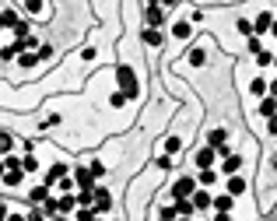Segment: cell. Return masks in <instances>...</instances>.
I'll use <instances>...</instances> for the list:
<instances>
[{"mask_svg":"<svg viewBox=\"0 0 277 221\" xmlns=\"http://www.w3.org/2000/svg\"><path fill=\"white\" fill-rule=\"evenodd\" d=\"M116 81H119V91L126 95V99H137L140 88H137V74L130 70V67H116Z\"/></svg>","mask_w":277,"mask_h":221,"instance_id":"6da1fadb","label":"cell"},{"mask_svg":"<svg viewBox=\"0 0 277 221\" xmlns=\"http://www.w3.org/2000/svg\"><path fill=\"white\" fill-rule=\"evenodd\" d=\"M193 193H197V179H193V176H179V179L172 182V197H176V200H190Z\"/></svg>","mask_w":277,"mask_h":221,"instance_id":"7a4b0ae2","label":"cell"},{"mask_svg":"<svg viewBox=\"0 0 277 221\" xmlns=\"http://www.w3.org/2000/svg\"><path fill=\"white\" fill-rule=\"evenodd\" d=\"M144 21H147V28H161V25H165V7H161V4H147Z\"/></svg>","mask_w":277,"mask_h":221,"instance_id":"3957f363","label":"cell"},{"mask_svg":"<svg viewBox=\"0 0 277 221\" xmlns=\"http://www.w3.org/2000/svg\"><path fill=\"white\" fill-rule=\"evenodd\" d=\"M113 211V197L105 186H95V214H109Z\"/></svg>","mask_w":277,"mask_h":221,"instance_id":"277c9868","label":"cell"},{"mask_svg":"<svg viewBox=\"0 0 277 221\" xmlns=\"http://www.w3.org/2000/svg\"><path fill=\"white\" fill-rule=\"evenodd\" d=\"M74 182H78V190H88V193H91V190H95V176H91V169H74Z\"/></svg>","mask_w":277,"mask_h":221,"instance_id":"5b68a950","label":"cell"},{"mask_svg":"<svg viewBox=\"0 0 277 221\" xmlns=\"http://www.w3.org/2000/svg\"><path fill=\"white\" fill-rule=\"evenodd\" d=\"M211 207H214L218 214H228V211L235 207V197H232V193H218V197H214V204H211Z\"/></svg>","mask_w":277,"mask_h":221,"instance_id":"8992f818","label":"cell"},{"mask_svg":"<svg viewBox=\"0 0 277 221\" xmlns=\"http://www.w3.org/2000/svg\"><path fill=\"white\" fill-rule=\"evenodd\" d=\"M214 158H218V151H214V148H200V151H197V169H211Z\"/></svg>","mask_w":277,"mask_h":221,"instance_id":"52a82bcc","label":"cell"},{"mask_svg":"<svg viewBox=\"0 0 277 221\" xmlns=\"http://www.w3.org/2000/svg\"><path fill=\"white\" fill-rule=\"evenodd\" d=\"M270 25H274V14H270V11L256 14V21H253V35H256V32H270Z\"/></svg>","mask_w":277,"mask_h":221,"instance_id":"ba28073f","label":"cell"},{"mask_svg":"<svg viewBox=\"0 0 277 221\" xmlns=\"http://www.w3.org/2000/svg\"><path fill=\"white\" fill-rule=\"evenodd\" d=\"M57 211H60V214H70V211H78V197H70V193L57 197Z\"/></svg>","mask_w":277,"mask_h":221,"instance_id":"9c48e42d","label":"cell"},{"mask_svg":"<svg viewBox=\"0 0 277 221\" xmlns=\"http://www.w3.org/2000/svg\"><path fill=\"white\" fill-rule=\"evenodd\" d=\"M140 39H144L147 46H151V49H155V46H161V42H165V35H161L158 28H144V32H140Z\"/></svg>","mask_w":277,"mask_h":221,"instance_id":"30bf717a","label":"cell"},{"mask_svg":"<svg viewBox=\"0 0 277 221\" xmlns=\"http://www.w3.org/2000/svg\"><path fill=\"white\" fill-rule=\"evenodd\" d=\"M246 190H249V182L242 179V176H232V179H228V193H232V197H242Z\"/></svg>","mask_w":277,"mask_h":221,"instance_id":"8fae6325","label":"cell"},{"mask_svg":"<svg viewBox=\"0 0 277 221\" xmlns=\"http://www.w3.org/2000/svg\"><path fill=\"white\" fill-rule=\"evenodd\" d=\"M211 204H214V197H211L207 190H197V193H193V207H197V211H207Z\"/></svg>","mask_w":277,"mask_h":221,"instance_id":"7c38bea8","label":"cell"},{"mask_svg":"<svg viewBox=\"0 0 277 221\" xmlns=\"http://www.w3.org/2000/svg\"><path fill=\"white\" fill-rule=\"evenodd\" d=\"M238 165H242V155H228V158H225V165H221V172H225V176H235Z\"/></svg>","mask_w":277,"mask_h":221,"instance_id":"4fadbf2b","label":"cell"},{"mask_svg":"<svg viewBox=\"0 0 277 221\" xmlns=\"http://www.w3.org/2000/svg\"><path fill=\"white\" fill-rule=\"evenodd\" d=\"M218 182V172L214 169H200L197 172V186H214Z\"/></svg>","mask_w":277,"mask_h":221,"instance_id":"5bb4252c","label":"cell"},{"mask_svg":"<svg viewBox=\"0 0 277 221\" xmlns=\"http://www.w3.org/2000/svg\"><path fill=\"white\" fill-rule=\"evenodd\" d=\"M46 200H49V186H46V182L35 186V190L28 193V204H46Z\"/></svg>","mask_w":277,"mask_h":221,"instance_id":"9a60e30c","label":"cell"},{"mask_svg":"<svg viewBox=\"0 0 277 221\" xmlns=\"http://www.w3.org/2000/svg\"><path fill=\"white\" fill-rule=\"evenodd\" d=\"M176 211H179V218H193V214H197L193 197H190V200H176Z\"/></svg>","mask_w":277,"mask_h":221,"instance_id":"2e32d148","label":"cell"},{"mask_svg":"<svg viewBox=\"0 0 277 221\" xmlns=\"http://www.w3.org/2000/svg\"><path fill=\"white\" fill-rule=\"evenodd\" d=\"M39 63V53H18V67L21 70H32Z\"/></svg>","mask_w":277,"mask_h":221,"instance_id":"e0dca14e","label":"cell"},{"mask_svg":"<svg viewBox=\"0 0 277 221\" xmlns=\"http://www.w3.org/2000/svg\"><path fill=\"white\" fill-rule=\"evenodd\" d=\"M0 182L11 186V190H18L21 182H25V172H4V179H0Z\"/></svg>","mask_w":277,"mask_h":221,"instance_id":"ac0fdd59","label":"cell"},{"mask_svg":"<svg viewBox=\"0 0 277 221\" xmlns=\"http://www.w3.org/2000/svg\"><path fill=\"white\" fill-rule=\"evenodd\" d=\"M11 148H14V137L0 130V158H7V155H11Z\"/></svg>","mask_w":277,"mask_h":221,"instance_id":"d6986e66","label":"cell"},{"mask_svg":"<svg viewBox=\"0 0 277 221\" xmlns=\"http://www.w3.org/2000/svg\"><path fill=\"white\" fill-rule=\"evenodd\" d=\"M260 113H263L267 120H270V116H274V113H277V99H274V95H270V99H263V102H260Z\"/></svg>","mask_w":277,"mask_h":221,"instance_id":"ffe728a7","label":"cell"},{"mask_svg":"<svg viewBox=\"0 0 277 221\" xmlns=\"http://www.w3.org/2000/svg\"><path fill=\"white\" fill-rule=\"evenodd\" d=\"M186 60L193 63V67H204V63H207V53H204V49L197 46V49H190V57H186Z\"/></svg>","mask_w":277,"mask_h":221,"instance_id":"44dd1931","label":"cell"},{"mask_svg":"<svg viewBox=\"0 0 277 221\" xmlns=\"http://www.w3.org/2000/svg\"><path fill=\"white\" fill-rule=\"evenodd\" d=\"M172 35L176 39H190V21H176L172 25Z\"/></svg>","mask_w":277,"mask_h":221,"instance_id":"7402d4cb","label":"cell"},{"mask_svg":"<svg viewBox=\"0 0 277 221\" xmlns=\"http://www.w3.org/2000/svg\"><path fill=\"white\" fill-rule=\"evenodd\" d=\"M18 14H14V11H0V25H4V28H14V25H18Z\"/></svg>","mask_w":277,"mask_h":221,"instance_id":"603a6c76","label":"cell"},{"mask_svg":"<svg viewBox=\"0 0 277 221\" xmlns=\"http://www.w3.org/2000/svg\"><path fill=\"white\" fill-rule=\"evenodd\" d=\"M176 218H179L176 204H172V207H161V211H158V221H176Z\"/></svg>","mask_w":277,"mask_h":221,"instance_id":"cb8c5ba5","label":"cell"},{"mask_svg":"<svg viewBox=\"0 0 277 221\" xmlns=\"http://www.w3.org/2000/svg\"><path fill=\"white\" fill-rule=\"evenodd\" d=\"M235 28L242 32V35H246V39L253 35V21H249V18H238V21H235Z\"/></svg>","mask_w":277,"mask_h":221,"instance_id":"d4e9b609","label":"cell"},{"mask_svg":"<svg viewBox=\"0 0 277 221\" xmlns=\"http://www.w3.org/2000/svg\"><path fill=\"white\" fill-rule=\"evenodd\" d=\"M21 165H25V176H28V172H35V169H39V158H35V155H25Z\"/></svg>","mask_w":277,"mask_h":221,"instance_id":"484cf974","label":"cell"},{"mask_svg":"<svg viewBox=\"0 0 277 221\" xmlns=\"http://www.w3.org/2000/svg\"><path fill=\"white\" fill-rule=\"evenodd\" d=\"M74 186H78V182H74V176H63V179L57 182V190H60V193H70Z\"/></svg>","mask_w":277,"mask_h":221,"instance_id":"4316f807","label":"cell"},{"mask_svg":"<svg viewBox=\"0 0 277 221\" xmlns=\"http://www.w3.org/2000/svg\"><path fill=\"white\" fill-rule=\"evenodd\" d=\"M99 214H95V207H78V221H95Z\"/></svg>","mask_w":277,"mask_h":221,"instance_id":"83f0119b","label":"cell"},{"mask_svg":"<svg viewBox=\"0 0 277 221\" xmlns=\"http://www.w3.org/2000/svg\"><path fill=\"white\" fill-rule=\"evenodd\" d=\"M14 57H18V46H14V42H11V46H4V49H0V60H14Z\"/></svg>","mask_w":277,"mask_h":221,"instance_id":"f1b7e54d","label":"cell"},{"mask_svg":"<svg viewBox=\"0 0 277 221\" xmlns=\"http://www.w3.org/2000/svg\"><path fill=\"white\" fill-rule=\"evenodd\" d=\"M179 148H182V141H179V137H169V141H165V155H176Z\"/></svg>","mask_w":277,"mask_h":221,"instance_id":"f546056e","label":"cell"},{"mask_svg":"<svg viewBox=\"0 0 277 221\" xmlns=\"http://www.w3.org/2000/svg\"><path fill=\"white\" fill-rule=\"evenodd\" d=\"M123 102H126V95H123V91H113V95H109V105H113V109H119Z\"/></svg>","mask_w":277,"mask_h":221,"instance_id":"4dcf8cb0","label":"cell"},{"mask_svg":"<svg viewBox=\"0 0 277 221\" xmlns=\"http://www.w3.org/2000/svg\"><path fill=\"white\" fill-rule=\"evenodd\" d=\"M88 169H91V176H95V179H102V176H105V165H102V161H91Z\"/></svg>","mask_w":277,"mask_h":221,"instance_id":"1f68e13d","label":"cell"},{"mask_svg":"<svg viewBox=\"0 0 277 221\" xmlns=\"http://www.w3.org/2000/svg\"><path fill=\"white\" fill-rule=\"evenodd\" d=\"M25 7H28L32 14H42V0H25Z\"/></svg>","mask_w":277,"mask_h":221,"instance_id":"d6a6232c","label":"cell"},{"mask_svg":"<svg viewBox=\"0 0 277 221\" xmlns=\"http://www.w3.org/2000/svg\"><path fill=\"white\" fill-rule=\"evenodd\" d=\"M256 63H260V67H270V63H274V53H260Z\"/></svg>","mask_w":277,"mask_h":221,"instance_id":"836d02e7","label":"cell"},{"mask_svg":"<svg viewBox=\"0 0 277 221\" xmlns=\"http://www.w3.org/2000/svg\"><path fill=\"white\" fill-rule=\"evenodd\" d=\"M155 165H158V169H165V172H169V169H172V158H169V155H161V158H155Z\"/></svg>","mask_w":277,"mask_h":221,"instance_id":"e575fe53","label":"cell"},{"mask_svg":"<svg viewBox=\"0 0 277 221\" xmlns=\"http://www.w3.org/2000/svg\"><path fill=\"white\" fill-rule=\"evenodd\" d=\"M249 53H256V57L263 53V49H260V39H256V35H249Z\"/></svg>","mask_w":277,"mask_h":221,"instance_id":"d590c367","label":"cell"},{"mask_svg":"<svg viewBox=\"0 0 277 221\" xmlns=\"http://www.w3.org/2000/svg\"><path fill=\"white\" fill-rule=\"evenodd\" d=\"M53 57V46H39V60H49Z\"/></svg>","mask_w":277,"mask_h":221,"instance_id":"8d00e7d4","label":"cell"},{"mask_svg":"<svg viewBox=\"0 0 277 221\" xmlns=\"http://www.w3.org/2000/svg\"><path fill=\"white\" fill-rule=\"evenodd\" d=\"M267 130H270V134H274V137H277V113H274V116H270V120H267Z\"/></svg>","mask_w":277,"mask_h":221,"instance_id":"74e56055","label":"cell"},{"mask_svg":"<svg viewBox=\"0 0 277 221\" xmlns=\"http://www.w3.org/2000/svg\"><path fill=\"white\" fill-rule=\"evenodd\" d=\"M7 214H11V207H7V200H0V221H7Z\"/></svg>","mask_w":277,"mask_h":221,"instance_id":"f35d334b","label":"cell"},{"mask_svg":"<svg viewBox=\"0 0 277 221\" xmlns=\"http://www.w3.org/2000/svg\"><path fill=\"white\" fill-rule=\"evenodd\" d=\"M28 221H46V214L42 211H28Z\"/></svg>","mask_w":277,"mask_h":221,"instance_id":"ab89813d","label":"cell"},{"mask_svg":"<svg viewBox=\"0 0 277 221\" xmlns=\"http://www.w3.org/2000/svg\"><path fill=\"white\" fill-rule=\"evenodd\" d=\"M7 221H28L25 214H7Z\"/></svg>","mask_w":277,"mask_h":221,"instance_id":"60d3db41","label":"cell"},{"mask_svg":"<svg viewBox=\"0 0 277 221\" xmlns=\"http://www.w3.org/2000/svg\"><path fill=\"white\" fill-rule=\"evenodd\" d=\"M179 0H161V7H176Z\"/></svg>","mask_w":277,"mask_h":221,"instance_id":"b9f144b4","label":"cell"},{"mask_svg":"<svg viewBox=\"0 0 277 221\" xmlns=\"http://www.w3.org/2000/svg\"><path fill=\"white\" fill-rule=\"evenodd\" d=\"M270 35H274V39H277V21H274V25H270Z\"/></svg>","mask_w":277,"mask_h":221,"instance_id":"7bdbcfd3","label":"cell"},{"mask_svg":"<svg viewBox=\"0 0 277 221\" xmlns=\"http://www.w3.org/2000/svg\"><path fill=\"white\" fill-rule=\"evenodd\" d=\"M214 221H232V218H228V214H218V218H214Z\"/></svg>","mask_w":277,"mask_h":221,"instance_id":"ee69618b","label":"cell"},{"mask_svg":"<svg viewBox=\"0 0 277 221\" xmlns=\"http://www.w3.org/2000/svg\"><path fill=\"white\" fill-rule=\"evenodd\" d=\"M270 165H274V172H277V158H274V161H270Z\"/></svg>","mask_w":277,"mask_h":221,"instance_id":"f6af8a7d","label":"cell"},{"mask_svg":"<svg viewBox=\"0 0 277 221\" xmlns=\"http://www.w3.org/2000/svg\"><path fill=\"white\" fill-rule=\"evenodd\" d=\"M176 221H190V218H176Z\"/></svg>","mask_w":277,"mask_h":221,"instance_id":"bcb514c9","label":"cell"},{"mask_svg":"<svg viewBox=\"0 0 277 221\" xmlns=\"http://www.w3.org/2000/svg\"><path fill=\"white\" fill-rule=\"evenodd\" d=\"M0 28H4V25H0Z\"/></svg>","mask_w":277,"mask_h":221,"instance_id":"7dc6e473","label":"cell"},{"mask_svg":"<svg viewBox=\"0 0 277 221\" xmlns=\"http://www.w3.org/2000/svg\"><path fill=\"white\" fill-rule=\"evenodd\" d=\"M274 63H277V60H274Z\"/></svg>","mask_w":277,"mask_h":221,"instance_id":"c3c4849f","label":"cell"}]
</instances>
